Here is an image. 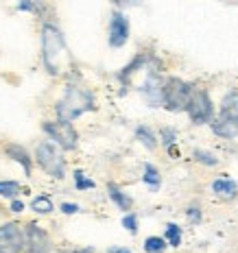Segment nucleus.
Here are the masks:
<instances>
[{"label":"nucleus","instance_id":"1","mask_svg":"<svg viewBox=\"0 0 238 253\" xmlns=\"http://www.w3.org/2000/svg\"><path fill=\"white\" fill-rule=\"evenodd\" d=\"M42 61H44L46 72L52 77L61 72V63H70L63 33L52 22L42 24Z\"/></svg>","mask_w":238,"mask_h":253},{"label":"nucleus","instance_id":"2","mask_svg":"<svg viewBox=\"0 0 238 253\" xmlns=\"http://www.w3.org/2000/svg\"><path fill=\"white\" fill-rule=\"evenodd\" d=\"M94 109H96L94 94L90 89H83L81 85L70 83L66 87V92H63L61 101L57 103V118H59V123H72L81 114L94 112Z\"/></svg>","mask_w":238,"mask_h":253},{"label":"nucleus","instance_id":"3","mask_svg":"<svg viewBox=\"0 0 238 253\" xmlns=\"http://www.w3.org/2000/svg\"><path fill=\"white\" fill-rule=\"evenodd\" d=\"M194 89L197 87L192 83L184 81V79H166V83H164V107L168 112H186Z\"/></svg>","mask_w":238,"mask_h":253},{"label":"nucleus","instance_id":"4","mask_svg":"<svg viewBox=\"0 0 238 253\" xmlns=\"http://www.w3.org/2000/svg\"><path fill=\"white\" fill-rule=\"evenodd\" d=\"M35 160H38L40 168L46 175H50L55 179L66 177V162H63L61 153L55 149V144H50V142L38 144V149H35Z\"/></svg>","mask_w":238,"mask_h":253},{"label":"nucleus","instance_id":"5","mask_svg":"<svg viewBox=\"0 0 238 253\" xmlns=\"http://www.w3.org/2000/svg\"><path fill=\"white\" fill-rule=\"evenodd\" d=\"M188 116L194 125H205V123H212L214 120V105L212 98L205 89H194L192 98L188 103Z\"/></svg>","mask_w":238,"mask_h":253},{"label":"nucleus","instance_id":"6","mask_svg":"<svg viewBox=\"0 0 238 253\" xmlns=\"http://www.w3.org/2000/svg\"><path fill=\"white\" fill-rule=\"evenodd\" d=\"M42 129H44L46 133L55 140V144L63 151H72L77 146L79 135L70 123H59V120H57V123H48V120H46V123L42 125Z\"/></svg>","mask_w":238,"mask_h":253},{"label":"nucleus","instance_id":"7","mask_svg":"<svg viewBox=\"0 0 238 253\" xmlns=\"http://www.w3.org/2000/svg\"><path fill=\"white\" fill-rule=\"evenodd\" d=\"M26 245V236L18 223L0 225V251L2 253H20Z\"/></svg>","mask_w":238,"mask_h":253},{"label":"nucleus","instance_id":"8","mask_svg":"<svg viewBox=\"0 0 238 253\" xmlns=\"http://www.w3.org/2000/svg\"><path fill=\"white\" fill-rule=\"evenodd\" d=\"M129 40V18L120 11H114L109 18V29H107V42L112 48H120Z\"/></svg>","mask_w":238,"mask_h":253},{"label":"nucleus","instance_id":"9","mask_svg":"<svg viewBox=\"0 0 238 253\" xmlns=\"http://www.w3.org/2000/svg\"><path fill=\"white\" fill-rule=\"evenodd\" d=\"M24 236H26V245H24L26 253H52L48 234H46L40 225L29 223V225H26Z\"/></svg>","mask_w":238,"mask_h":253},{"label":"nucleus","instance_id":"10","mask_svg":"<svg viewBox=\"0 0 238 253\" xmlns=\"http://www.w3.org/2000/svg\"><path fill=\"white\" fill-rule=\"evenodd\" d=\"M164 83L160 75H157V70H149V75H146L144 83H142V94H144L146 103L151 105V107H160L164 105Z\"/></svg>","mask_w":238,"mask_h":253},{"label":"nucleus","instance_id":"11","mask_svg":"<svg viewBox=\"0 0 238 253\" xmlns=\"http://www.w3.org/2000/svg\"><path fill=\"white\" fill-rule=\"evenodd\" d=\"M219 116H221V118L236 120V123H238V89H230V92L223 96Z\"/></svg>","mask_w":238,"mask_h":253},{"label":"nucleus","instance_id":"12","mask_svg":"<svg viewBox=\"0 0 238 253\" xmlns=\"http://www.w3.org/2000/svg\"><path fill=\"white\" fill-rule=\"evenodd\" d=\"M7 155L24 168V175H31V170H33V157L26 153L24 146H20V144H7Z\"/></svg>","mask_w":238,"mask_h":253},{"label":"nucleus","instance_id":"13","mask_svg":"<svg viewBox=\"0 0 238 253\" xmlns=\"http://www.w3.org/2000/svg\"><path fill=\"white\" fill-rule=\"evenodd\" d=\"M212 131L219 138H236L238 135V123L236 120H227V118H221V116H216V118L212 120Z\"/></svg>","mask_w":238,"mask_h":253},{"label":"nucleus","instance_id":"14","mask_svg":"<svg viewBox=\"0 0 238 253\" xmlns=\"http://www.w3.org/2000/svg\"><path fill=\"white\" fill-rule=\"evenodd\" d=\"M212 190H214L216 197L225 199V201H232V199H236V194H238V186L232 181V179H227V177L214 179V181H212Z\"/></svg>","mask_w":238,"mask_h":253},{"label":"nucleus","instance_id":"15","mask_svg":"<svg viewBox=\"0 0 238 253\" xmlns=\"http://www.w3.org/2000/svg\"><path fill=\"white\" fill-rule=\"evenodd\" d=\"M107 194H109V199H112V201H114L116 205H118L120 210H123V212L129 214V210L134 208V199H131L129 194H125L123 190L116 186V183H112V181L107 183Z\"/></svg>","mask_w":238,"mask_h":253},{"label":"nucleus","instance_id":"16","mask_svg":"<svg viewBox=\"0 0 238 253\" xmlns=\"http://www.w3.org/2000/svg\"><path fill=\"white\" fill-rule=\"evenodd\" d=\"M149 61H151V57H149V55H138V57H134V61L127 63V66H125L116 77H118V81H120V83H125V85H127V83H129V79L134 77L136 72H138V68H142L144 63H149Z\"/></svg>","mask_w":238,"mask_h":253},{"label":"nucleus","instance_id":"17","mask_svg":"<svg viewBox=\"0 0 238 253\" xmlns=\"http://www.w3.org/2000/svg\"><path fill=\"white\" fill-rule=\"evenodd\" d=\"M142 181H144L146 186H149V190H153V192H155V190H160V186H162L160 170H157L153 164H149V162L144 164V170H142Z\"/></svg>","mask_w":238,"mask_h":253},{"label":"nucleus","instance_id":"18","mask_svg":"<svg viewBox=\"0 0 238 253\" xmlns=\"http://www.w3.org/2000/svg\"><path fill=\"white\" fill-rule=\"evenodd\" d=\"M136 138H138L142 144L146 146L149 151H153L157 146V138H155V133L149 129V126H144V125H140V126H136Z\"/></svg>","mask_w":238,"mask_h":253},{"label":"nucleus","instance_id":"19","mask_svg":"<svg viewBox=\"0 0 238 253\" xmlns=\"http://www.w3.org/2000/svg\"><path fill=\"white\" fill-rule=\"evenodd\" d=\"M142 247H144L146 253H164L166 251V247H168V242L164 240L162 236H149Z\"/></svg>","mask_w":238,"mask_h":253},{"label":"nucleus","instance_id":"20","mask_svg":"<svg viewBox=\"0 0 238 253\" xmlns=\"http://www.w3.org/2000/svg\"><path fill=\"white\" fill-rule=\"evenodd\" d=\"M164 240H166L171 247H179L182 245V227L175 223H168L166 231H164Z\"/></svg>","mask_w":238,"mask_h":253},{"label":"nucleus","instance_id":"21","mask_svg":"<svg viewBox=\"0 0 238 253\" xmlns=\"http://www.w3.org/2000/svg\"><path fill=\"white\" fill-rule=\"evenodd\" d=\"M192 157H194V162H199V164H203V166H216L219 164V160H216L214 153L203 151V149H194Z\"/></svg>","mask_w":238,"mask_h":253},{"label":"nucleus","instance_id":"22","mask_svg":"<svg viewBox=\"0 0 238 253\" xmlns=\"http://www.w3.org/2000/svg\"><path fill=\"white\" fill-rule=\"evenodd\" d=\"M31 208H33L38 214H48V212H52V201H50V197H44V194H42V197L33 199Z\"/></svg>","mask_w":238,"mask_h":253},{"label":"nucleus","instance_id":"23","mask_svg":"<svg viewBox=\"0 0 238 253\" xmlns=\"http://www.w3.org/2000/svg\"><path fill=\"white\" fill-rule=\"evenodd\" d=\"M20 183L18 181H0V197H9L13 199L15 194H20Z\"/></svg>","mask_w":238,"mask_h":253},{"label":"nucleus","instance_id":"24","mask_svg":"<svg viewBox=\"0 0 238 253\" xmlns=\"http://www.w3.org/2000/svg\"><path fill=\"white\" fill-rule=\"evenodd\" d=\"M72 177H75V188L79 190V192H81V190H90V188L96 186L92 179H88L86 175H83V170H75V172H72Z\"/></svg>","mask_w":238,"mask_h":253},{"label":"nucleus","instance_id":"25","mask_svg":"<svg viewBox=\"0 0 238 253\" xmlns=\"http://www.w3.org/2000/svg\"><path fill=\"white\" fill-rule=\"evenodd\" d=\"M160 138H162V144L166 146V149H171V146H175V142H177V131L173 129V126H164L160 131Z\"/></svg>","mask_w":238,"mask_h":253},{"label":"nucleus","instance_id":"26","mask_svg":"<svg viewBox=\"0 0 238 253\" xmlns=\"http://www.w3.org/2000/svg\"><path fill=\"white\" fill-rule=\"evenodd\" d=\"M123 227L129 231V234H138V214L129 212L123 216Z\"/></svg>","mask_w":238,"mask_h":253},{"label":"nucleus","instance_id":"27","mask_svg":"<svg viewBox=\"0 0 238 253\" xmlns=\"http://www.w3.org/2000/svg\"><path fill=\"white\" fill-rule=\"evenodd\" d=\"M15 9H18V11H35V13H38V11H42L44 7H42L40 2H31V0H20V2L15 4Z\"/></svg>","mask_w":238,"mask_h":253},{"label":"nucleus","instance_id":"28","mask_svg":"<svg viewBox=\"0 0 238 253\" xmlns=\"http://www.w3.org/2000/svg\"><path fill=\"white\" fill-rule=\"evenodd\" d=\"M186 216H188L190 223H199V220H201V210L197 208V205H192V208L186 210Z\"/></svg>","mask_w":238,"mask_h":253},{"label":"nucleus","instance_id":"29","mask_svg":"<svg viewBox=\"0 0 238 253\" xmlns=\"http://www.w3.org/2000/svg\"><path fill=\"white\" fill-rule=\"evenodd\" d=\"M61 212L63 214H77V212H81V208H79L77 203H61Z\"/></svg>","mask_w":238,"mask_h":253},{"label":"nucleus","instance_id":"30","mask_svg":"<svg viewBox=\"0 0 238 253\" xmlns=\"http://www.w3.org/2000/svg\"><path fill=\"white\" fill-rule=\"evenodd\" d=\"M107 253H131L129 247H109Z\"/></svg>","mask_w":238,"mask_h":253},{"label":"nucleus","instance_id":"31","mask_svg":"<svg viewBox=\"0 0 238 253\" xmlns=\"http://www.w3.org/2000/svg\"><path fill=\"white\" fill-rule=\"evenodd\" d=\"M11 210H13V212H22V210H24V203L18 201V199H13V201H11Z\"/></svg>","mask_w":238,"mask_h":253},{"label":"nucleus","instance_id":"32","mask_svg":"<svg viewBox=\"0 0 238 253\" xmlns=\"http://www.w3.org/2000/svg\"><path fill=\"white\" fill-rule=\"evenodd\" d=\"M166 151H168V155H171L173 160H177V157H179V149H177V146H171V149H166Z\"/></svg>","mask_w":238,"mask_h":253},{"label":"nucleus","instance_id":"33","mask_svg":"<svg viewBox=\"0 0 238 253\" xmlns=\"http://www.w3.org/2000/svg\"><path fill=\"white\" fill-rule=\"evenodd\" d=\"M0 253H2V251H0Z\"/></svg>","mask_w":238,"mask_h":253}]
</instances>
